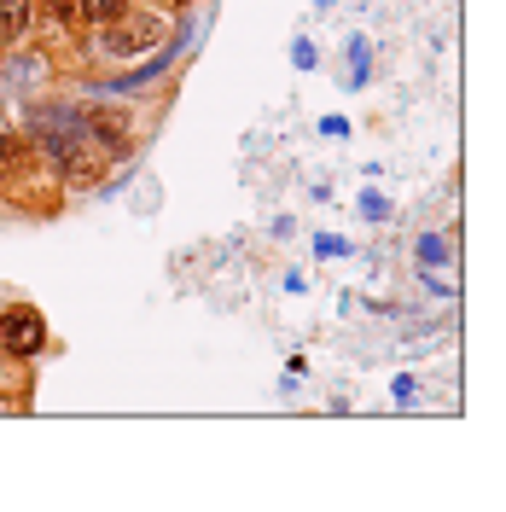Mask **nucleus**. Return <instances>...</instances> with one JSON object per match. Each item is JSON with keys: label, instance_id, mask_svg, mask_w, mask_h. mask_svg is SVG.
Segmentation results:
<instances>
[{"label": "nucleus", "instance_id": "nucleus-3", "mask_svg": "<svg viewBox=\"0 0 506 512\" xmlns=\"http://www.w3.org/2000/svg\"><path fill=\"white\" fill-rule=\"evenodd\" d=\"M0 344H6L12 355H41V344H47V320H41V309H30V303L6 309V315H0Z\"/></svg>", "mask_w": 506, "mask_h": 512}, {"label": "nucleus", "instance_id": "nucleus-5", "mask_svg": "<svg viewBox=\"0 0 506 512\" xmlns=\"http://www.w3.org/2000/svg\"><path fill=\"white\" fill-rule=\"evenodd\" d=\"M30 18V0H0V35H18Z\"/></svg>", "mask_w": 506, "mask_h": 512}, {"label": "nucleus", "instance_id": "nucleus-1", "mask_svg": "<svg viewBox=\"0 0 506 512\" xmlns=\"http://www.w3.org/2000/svg\"><path fill=\"white\" fill-rule=\"evenodd\" d=\"M30 140L35 146H47L53 158L76 175V181H88L94 175V134H88V117L82 111H64V105H35L30 111Z\"/></svg>", "mask_w": 506, "mask_h": 512}, {"label": "nucleus", "instance_id": "nucleus-4", "mask_svg": "<svg viewBox=\"0 0 506 512\" xmlns=\"http://www.w3.org/2000/svg\"><path fill=\"white\" fill-rule=\"evenodd\" d=\"M76 12H82L88 24H105V18H117V12H128V0H76Z\"/></svg>", "mask_w": 506, "mask_h": 512}, {"label": "nucleus", "instance_id": "nucleus-2", "mask_svg": "<svg viewBox=\"0 0 506 512\" xmlns=\"http://www.w3.org/2000/svg\"><path fill=\"white\" fill-rule=\"evenodd\" d=\"M158 12H140V18H128V12H117V18H105V35H99V53L105 59H128V53H146V47H158Z\"/></svg>", "mask_w": 506, "mask_h": 512}]
</instances>
